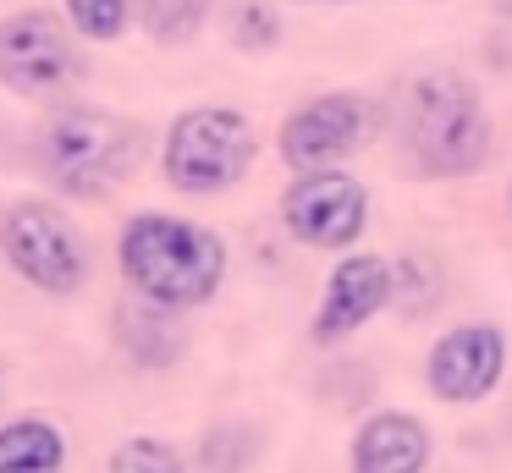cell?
Segmentation results:
<instances>
[{
  "label": "cell",
  "mask_w": 512,
  "mask_h": 473,
  "mask_svg": "<svg viewBox=\"0 0 512 473\" xmlns=\"http://www.w3.org/2000/svg\"><path fill=\"white\" fill-rule=\"evenodd\" d=\"M226 39H232L237 50H276L281 17L265 0H232V11H226Z\"/></svg>",
  "instance_id": "cell-17"
},
{
  "label": "cell",
  "mask_w": 512,
  "mask_h": 473,
  "mask_svg": "<svg viewBox=\"0 0 512 473\" xmlns=\"http://www.w3.org/2000/svg\"><path fill=\"white\" fill-rule=\"evenodd\" d=\"M116 270H122L133 297L171 308V314H188V308L215 303V292H221L226 242H221V231L199 226V220L144 209L116 237Z\"/></svg>",
  "instance_id": "cell-2"
},
{
  "label": "cell",
  "mask_w": 512,
  "mask_h": 473,
  "mask_svg": "<svg viewBox=\"0 0 512 473\" xmlns=\"http://www.w3.org/2000/svg\"><path fill=\"white\" fill-rule=\"evenodd\" d=\"M78 77L83 55L61 11L28 6L0 22V83L17 99H61Z\"/></svg>",
  "instance_id": "cell-7"
},
{
  "label": "cell",
  "mask_w": 512,
  "mask_h": 473,
  "mask_svg": "<svg viewBox=\"0 0 512 473\" xmlns=\"http://www.w3.org/2000/svg\"><path fill=\"white\" fill-rule=\"evenodd\" d=\"M507 209H512V187H507Z\"/></svg>",
  "instance_id": "cell-19"
},
{
  "label": "cell",
  "mask_w": 512,
  "mask_h": 473,
  "mask_svg": "<svg viewBox=\"0 0 512 473\" xmlns=\"http://www.w3.org/2000/svg\"><path fill=\"white\" fill-rule=\"evenodd\" d=\"M72 33L78 39H94V44H116L133 22V0H61Z\"/></svg>",
  "instance_id": "cell-15"
},
{
  "label": "cell",
  "mask_w": 512,
  "mask_h": 473,
  "mask_svg": "<svg viewBox=\"0 0 512 473\" xmlns=\"http://www.w3.org/2000/svg\"><path fill=\"white\" fill-rule=\"evenodd\" d=\"M347 462H353V473H424L430 468V429L402 407H380L358 424Z\"/></svg>",
  "instance_id": "cell-11"
},
{
  "label": "cell",
  "mask_w": 512,
  "mask_h": 473,
  "mask_svg": "<svg viewBox=\"0 0 512 473\" xmlns=\"http://www.w3.org/2000/svg\"><path fill=\"white\" fill-rule=\"evenodd\" d=\"M281 226L303 242V248H353L369 226V187L353 171H303L298 182L281 193Z\"/></svg>",
  "instance_id": "cell-8"
},
{
  "label": "cell",
  "mask_w": 512,
  "mask_h": 473,
  "mask_svg": "<svg viewBox=\"0 0 512 473\" xmlns=\"http://www.w3.org/2000/svg\"><path fill=\"white\" fill-rule=\"evenodd\" d=\"M391 303H397V270H391V259H380V253H347L325 275V292H320V308H314L309 330L320 347H336V341L364 330Z\"/></svg>",
  "instance_id": "cell-10"
},
{
  "label": "cell",
  "mask_w": 512,
  "mask_h": 473,
  "mask_svg": "<svg viewBox=\"0 0 512 473\" xmlns=\"http://www.w3.org/2000/svg\"><path fill=\"white\" fill-rule=\"evenodd\" d=\"M0 253L45 297H72L89 281V248H83L78 226L45 198H23L0 215Z\"/></svg>",
  "instance_id": "cell-5"
},
{
  "label": "cell",
  "mask_w": 512,
  "mask_h": 473,
  "mask_svg": "<svg viewBox=\"0 0 512 473\" xmlns=\"http://www.w3.org/2000/svg\"><path fill=\"white\" fill-rule=\"evenodd\" d=\"M116 336H122L127 358H133V363H149V369H160V363H177V358H182L177 314H171V308L144 303V297H133V303L116 314Z\"/></svg>",
  "instance_id": "cell-12"
},
{
  "label": "cell",
  "mask_w": 512,
  "mask_h": 473,
  "mask_svg": "<svg viewBox=\"0 0 512 473\" xmlns=\"http://www.w3.org/2000/svg\"><path fill=\"white\" fill-rule=\"evenodd\" d=\"M210 0H133V22L155 44H188L204 28Z\"/></svg>",
  "instance_id": "cell-14"
},
{
  "label": "cell",
  "mask_w": 512,
  "mask_h": 473,
  "mask_svg": "<svg viewBox=\"0 0 512 473\" xmlns=\"http://www.w3.org/2000/svg\"><path fill=\"white\" fill-rule=\"evenodd\" d=\"M254 121L237 105H188L177 121L166 127V143H160V171L177 193L210 198L237 187L248 171H254Z\"/></svg>",
  "instance_id": "cell-4"
},
{
  "label": "cell",
  "mask_w": 512,
  "mask_h": 473,
  "mask_svg": "<svg viewBox=\"0 0 512 473\" xmlns=\"http://www.w3.org/2000/svg\"><path fill=\"white\" fill-rule=\"evenodd\" d=\"M501 374H507V336H501V325H485V319L452 325L424 358V385L446 407L485 402L501 385Z\"/></svg>",
  "instance_id": "cell-9"
},
{
  "label": "cell",
  "mask_w": 512,
  "mask_h": 473,
  "mask_svg": "<svg viewBox=\"0 0 512 473\" xmlns=\"http://www.w3.org/2000/svg\"><path fill=\"white\" fill-rule=\"evenodd\" d=\"M397 143L419 176H474L490 160V110L479 83L457 66L408 77L397 99Z\"/></svg>",
  "instance_id": "cell-1"
},
{
  "label": "cell",
  "mask_w": 512,
  "mask_h": 473,
  "mask_svg": "<svg viewBox=\"0 0 512 473\" xmlns=\"http://www.w3.org/2000/svg\"><path fill=\"white\" fill-rule=\"evenodd\" d=\"M391 270H397V303H408L413 314L441 303V270H435V259H424V253H402Z\"/></svg>",
  "instance_id": "cell-18"
},
{
  "label": "cell",
  "mask_w": 512,
  "mask_h": 473,
  "mask_svg": "<svg viewBox=\"0 0 512 473\" xmlns=\"http://www.w3.org/2000/svg\"><path fill=\"white\" fill-rule=\"evenodd\" d=\"M67 435L50 418H12L0 424V473H61Z\"/></svg>",
  "instance_id": "cell-13"
},
{
  "label": "cell",
  "mask_w": 512,
  "mask_h": 473,
  "mask_svg": "<svg viewBox=\"0 0 512 473\" xmlns=\"http://www.w3.org/2000/svg\"><path fill=\"white\" fill-rule=\"evenodd\" d=\"M386 127V110L358 88H336V94H314L281 121L276 149L292 171H320V165H342L364 154Z\"/></svg>",
  "instance_id": "cell-6"
},
{
  "label": "cell",
  "mask_w": 512,
  "mask_h": 473,
  "mask_svg": "<svg viewBox=\"0 0 512 473\" xmlns=\"http://www.w3.org/2000/svg\"><path fill=\"white\" fill-rule=\"evenodd\" d=\"M111 473H193L182 462V451L160 435H127L122 446L111 451Z\"/></svg>",
  "instance_id": "cell-16"
},
{
  "label": "cell",
  "mask_w": 512,
  "mask_h": 473,
  "mask_svg": "<svg viewBox=\"0 0 512 473\" xmlns=\"http://www.w3.org/2000/svg\"><path fill=\"white\" fill-rule=\"evenodd\" d=\"M144 127L100 105H72L45 121L39 132V165L72 198H100L105 187L127 182L144 165Z\"/></svg>",
  "instance_id": "cell-3"
}]
</instances>
